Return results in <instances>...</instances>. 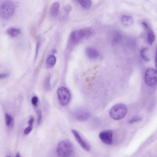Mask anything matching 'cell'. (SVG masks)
<instances>
[{
    "label": "cell",
    "mask_w": 157,
    "mask_h": 157,
    "mask_svg": "<svg viewBox=\"0 0 157 157\" xmlns=\"http://www.w3.org/2000/svg\"><path fill=\"white\" fill-rule=\"evenodd\" d=\"M37 115V123L39 124L41 122L42 119V114L41 111L40 110L36 111Z\"/></svg>",
    "instance_id": "obj_22"
},
{
    "label": "cell",
    "mask_w": 157,
    "mask_h": 157,
    "mask_svg": "<svg viewBox=\"0 0 157 157\" xmlns=\"http://www.w3.org/2000/svg\"><path fill=\"white\" fill-rule=\"evenodd\" d=\"M85 38L82 29L72 32L70 36L71 41L73 44H77L81 40Z\"/></svg>",
    "instance_id": "obj_8"
},
{
    "label": "cell",
    "mask_w": 157,
    "mask_h": 157,
    "mask_svg": "<svg viewBox=\"0 0 157 157\" xmlns=\"http://www.w3.org/2000/svg\"><path fill=\"white\" fill-rule=\"evenodd\" d=\"M6 157H10L9 156H6Z\"/></svg>",
    "instance_id": "obj_30"
},
{
    "label": "cell",
    "mask_w": 157,
    "mask_h": 157,
    "mask_svg": "<svg viewBox=\"0 0 157 157\" xmlns=\"http://www.w3.org/2000/svg\"><path fill=\"white\" fill-rule=\"evenodd\" d=\"M73 151L72 144L67 140L60 141L57 147V154L60 157H69L71 155Z\"/></svg>",
    "instance_id": "obj_2"
},
{
    "label": "cell",
    "mask_w": 157,
    "mask_h": 157,
    "mask_svg": "<svg viewBox=\"0 0 157 157\" xmlns=\"http://www.w3.org/2000/svg\"><path fill=\"white\" fill-rule=\"evenodd\" d=\"M40 42L39 41H38L37 43L36 48V51H35V59H36V58H37L38 55V51L39 48L40 47Z\"/></svg>",
    "instance_id": "obj_26"
},
{
    "label": "cell",
    "mask_w": 157,
    "mask_h": 157,
    "mask_svg": "<svg viewBox=\"0 0 157 157\" xmlns=\"http://www.w3.org/2000/svg\"><path fill=\"white\" fill-rule=\"evenodd\" d=\"M75 118L78 120L84 121L86 120L90 117V114L87 110L84 109H79L74 113Z\"/></svg>",
    "instance_id": "obj_7"
},
{
    "label": "cell",
    "mask_w": 157,
    "mask_h": 157,
    "mask_svg": "<svg viewBox=\"0 0 157 157\" xmlns=\"http://www.w3.org/2000/svg\"><path fill=\"white\" fill-rule=\"evenodd\" d=\"M56 61L55 56L51 55L49 56L46 60V65L47 68H50L53 67L55 65Z\"/></svg>",
    "instance_id": "obj_14"
},
{
    "label": "cell",
    "mask_w": 157,
    "mask_h": 157,
    "mask_svg": "<svg viewBox=\"0 0 157 157\" xmlns=\"http://www.w3.org/2000/svg\"><path fill=\"white\" fill-rule=\"evenodd\" d=\"M33 128L32 125H29L24 130V133L25 135L29 134L32 130Z\"/></svg>",
    "instance_id": "obj_23"
},
{
    "label": "cell",
    "mask_w": 157,
    "mask_h": 157,
    "mask_svg": "<svg viewBox=\"0 0 157 157\" xmlns=\"http://www.w3.org/2000/svg\"><path fill=\"white\" fill-rule=\"evenodd\" d=\"M113 132L111 130H106L101 131L99 137L101 140L107 145H111L112 142Z\"/></svg>",
    "instance_id": "obj_6"
},
{
    "label": "cell",
    "mask_w": 157,
    "mask_h": 157,
    "mask_svg": "<svg viewBox=\"0 0 157 157\" xmlns=\"http://www.w3.org/2000/svg\"><path fill=\"white\" fill-rule=\"evenodd\" d=\"M71 9V7L69 5H66L63 7V10L64 12L67 14L70 12Z\"/></svg>",
    "instance_id": "obj_25"
},
{
    "label": "cell",
    "mask_w": 157,
    "mask_h": 157,
    "mask_svg": "<svg viewBox=\"0 0 157 157\" xmlns=\"http://www.w3.org/2000/svg\"><path fill=\"white\" fill-rule=\"evenodd\" d=\"M145 80L148 85L152 86L155 85L157 82V72L153 68H149L146 71Z\"/></svg>",
    "instance_id": "obj_5"
},
{
    "label": "cell",
    "mask_w": 157,
    "mask_h": 157,
    "mask_svg": "<svg viewBox=\"0 0 157 157\" xmlns=\"http://www.w3.org/2000/svg\"><path fill=\"white\" fill-rule=\"evenodd\" d=\"M142 117L140 116H135L131 119L128 121V122L129 123H133L140 121L142 120Z\"/></svg>",
    "instance_id": "obj_21"
},
{
    "label": "cell",
    "mask_w": 157,
    "mask_h": 157,
    "mask_svg": "<svg viewBox=\"0 0 157 157\" xmlns=\"http://www.w3.org/2000/svg\"><path fill=\"white\" fill-rule=\"evenodd\" d=\"M15 10L14 4L10 1H6L0 6V16L4 19H8L13 15Z\"/></svg>",
    "instance_id": "obj_1"
},
{
    "label": "cell",
    "mask_w": 157,
    "mask_h": 157,
    "mask_svg": "<svg viewBox=\"0 0 157 157\" xmlns=\"http://www.w3.org/2000/svg\"><path fill=\"white\" fill-rule=\"evenodd\" d=\"M38 101V99L37 97L34 96L33 97L31 100L32 104L34 106H36Z\"/></svg>",
    "instance_id": "obj_24"
},
{
    "label": "cell",
    "mask_w": 157,
    "mask_h": 157,
    "mask_svg": "<svg viewBox=\"0 0 157 157\" xmlns=\"http://www.w3.org/2000/svg\"><path fill=\"white\" fill-rule=\"evenodd\" d=\"M147 49V48H142L140 51V56L143 59L146 61H148L149 60V58L147 56L146 52Z\"/></svg>",
    "instance_id": "obj_20"
},
{
    "label": "cell",
    "mask_w": 157,
    "mask_h": 157,
    "mask_svg": "<svg viewBox=\"0 0 157 157\" xmlns=\"http://www.w3.org/2000/svg\"><path fill=\"white\" fill-rule=\"evenodd\" d=\"M34 121V119L33 116H31L29 121L28 124L29 125H32Z\"/></svg>",
    "instance_id": "obj_27"
},
{
    "label": "cell",
    "mask_w": 157,
    "mask_h": 157,
    "mask_svg": "<svg viewBox=\"0 0 157 157\" xmlns=\"http://www.w3.org/2000/svg\"><path fill=\"white\" fill-rule=\"evenodd\" d=\"M59 8V4L58 2H55L52 4L50 11V14L52 17H55L57 16Z\"/></svg>",
    "instance_id": "obj_11"
},
{
    "label": "cell",
    "mask_w": 157,
    "mask_h": 157,
    "mask_svg": "<svg viewBox=\"0 0 157 157\" xmlns=\"http://www.w3.org/2000/svg\"><path fill=\"white\" fill-rule=\"evenodd\" d=\"M121 21L124 25L129 26L133 24V19L132 17L130 16L124 15L121 17Z\"/></svg>",
    "instance_id": "obj_13"
},
{
    "label": "cell",
    "mask_w": 157,
    "mask_h": 157,
    "mask_svg": "<svg viewBox=\"0 0 157 157\" xmlns=\"http://www.w3.org/2000/svg\"><path fill=\"white\" fill-rule=\"evenodd\" d=\"M57 95L61 105H67L70 98V94L67 89L64 87H61L57 90Z\"/></svg>",
    "instance_id": "obj_4"
},
{
    "label": "cell",
    "mask_w": 157,
    "mask_h": 157,
    "mask_svg": "<svg viewBox=\"0 0 157 157\" xmlns=\"http://www.w3.org/2000/svg\"><path fill=\"white\" fill-rule=\"evenodd\" d=\"M147 30V40L148 44L150 45L152 44L155 39V35L153 31L149 26L146 29Z\"/></svg>",
    "instance_id": "obj_12"
},
{
    "label": "cell",
    "mask_w": 157,
    "mask_h": 157,
    "mask_svg": "<svg viewBox=\"0 0 157 157\" xmlns=\"http://www.w3.org/2000/svg\"><path fill=\"white\" fill-rule=\"evenodd\" d=\"M78 2L83 8L85 10L90 9L92 5V1L90 0H79Z\"/></svg>",
    "instance_id": "obj_16"
},
{
    "label": "cell",
    "mask_w": 157,
    "mask_h": 157,
    "mask_svg": "<svg viewBox=\"0 0 157 157\" xmlns=\"http://www.w3.org/2000/svg\"><path fill=\"white\" fill-rule=\"evenodd\" d=\"M5 120L6 125L9 127H12L14 124V119L13 117L7 113L5 114Z\"/></svg>",
    "instance_id": "obj_18"
},
{
    "label": "cell",
    "mask_w": 157,
    "mask_h": 157,
    "mask_svg": "<svg viewBox=\"0 0 157 157\" xmlns=\"http://www.w3.org/2000/svg\"><path fill=\"white\" fill-rule=\"evenodd\" d=\"M86 53L88 57L91 59H97L99 56L98 51L95 48L91 47L86 48Z\"/></svg>",
    "instance_id": "obj_10"
},
{
    "label": "cell",
    "mask_w": 157,
    "mask_h": 157,
    "mask_svg": "<svg viewBox=\"0 0 157 157\" xmlns=\"http://www.w3.org/2000/svg\"><path fill=\"white\" fill-rule=\"evenodd\" d=\"M8 74H0V79L5 78L8 76Z\"/></svg>",
    "instance_id": "obj_28"
},
{
    "label": "cell",
    "mask_w": 157,
    "mask_h": 157,
    "mask_svg": "<svg viewBox=\"0 0 157 157\" xmlns=\"http://www.w3.org/2000/svg\"><path fill=\"white\" fill-rule=\"evenodd\" d=\"M71 132L76 140L81 147L85 150L89 151L90 149V146L82 139L78 132L74 129H72Z\"/></svg>",
    "instance_id": "obj_9"
},
{
    "label": "cell",
    "mask_w": 157,
    "mask_h": 157,
    "mask_svg": "<svg viewBox=\"0 0 157 157\" xmlns=\"http://www.w3.org/2000/svg\"><path fill=\"white\" fill-rule=\"evenodd\" d=\"M122 37V34L120 32L118 31H116L112 39V45L115 46L118 44L121 40Z\"/></svg>",
    "instance_id": "obj_15"
},
{
    "label": "cell",
    "mask_w": 157,
    "mask_h": 157,
    "mask_svg": "<svg viewBox=\"0 0 157 157\" xmlns=\"http://www.w3.org/2000/svg\"><path fill=\"white\" fill-rule=\"evenodd\" d=\"M51 76L48 75L45 78L43 81V86L45 89L46 90H48L50 88V81Z\"/></svg>",
    "instance_id": "obj_19"
},
{
    "label": "cell",
    "mask_w": 157,
    "mask_h": 157,
    "mask_svg": "<svg viewBox=\"0 0 157 157\" xmlns=\"http://www.w3.org/2000/svg\"><path fill=\"white\" fill-rule=\"evenodd\" d=\"M7 33L11 36L14 37L18 35L20 33V30L15 28L10 27L7 29Z\"/></svg>",
    "instance_id": "obj_17"
},
{
    "label": "cell",
    "mask_w": 157,
    "mask_h": 157,
    "mask_svg": "<svg viewBox=\"0 0 157 157\" xmlns=\"http://www.w3.org/2000/svg\"><path fill=\"white\" fill-rule=\"evenodd\" d=\"M127 109L126 106L122 104H118L113 106L110 109V117L115 120H119L126 115Z\"/></svg>",
    "instance_id": "obj_3"
},
{
    "label": "cell",
    "mask_w": 157,
    "mask_h": 157,
    "mask_svg": "<svg viewBox=\"0 0 157 157\" xmlns=\"http://www.w3.org/2000/svg\"><path fill=\"white\" fill-rule=\"evenodd\" d=\"M16 157H21L20 155L19 152H18L17 153Z\"/></svg>",
    "instance_id": "obj_29"
}]
</instances>
